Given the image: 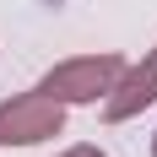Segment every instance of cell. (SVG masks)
Instances as JSON below:
<instances>
[{
	"label": "cell",
	"instance_id": "6da1fadb",
	"mask_svg": "<svg viewBox=\"0 0 157 157\" xmlns=\"http://www.w3.org/2000/svg\"><path fill=\"white\" fill-rule=\"evenodd\" d=\"M130 65V54L119 49H98V54H71V60H54L38 76V92H49L65 109H98L103 98L114 92L119 71Z\"/></svg>",
	"mask_w": 157,
	"mask_h": 157
},
{
	"label": "cell",
	"instance_id": "7a4b0ae2",
	"mask_svg": "<svg viewBox=\"0 0 157 157\" xmlns=\"http://www.w3.org/2000/svg\"><path fill=\"white\" fill-rule=\"evenodd\" d=\"M54 136H65V103H54L38 87L0 98V152H27Z\"/></svg>",
	"mask_w": 157,
	"mask_h": 157
},
{
	"label": "cell",
	"instance_id": "3957f363",
	"mask_svg": "<svg viewBox=\"0 0 157 157\" xmlns=\"http://www.w3.org/2000/svg\"><path fill=\"white\" fill-rule=\"evenodd\" d=\"M152 103H157V44L141 49V60H130L125 71H119L114 92L103 98L98 109H103V119H109V125H125V119L146 114Z\"/></svg>",
	"mask_w": 157,
	"mask_h": 157
},
{
	"label": "cell",
	"instance_id": "277c9868",
	"mask_svg": "<svg viewBox=\"0 0 157 157\" xmlns=\"http://www.w3.org/2000/svg\"><path fill=\"white\" fill-rule=\"evenodd\" d=\"M54 157H109V152L92 146V141H76V146H65V152H54Z\"/></svg>",
	"mask_w": 157,
	"mask_h": 157
},
{
	"label": "cell",
	"instance_id": "5b68a950",
	"mask_svg": "<svg viewBox=\"0 0 157 157\" xmlns=\"http://www.w3.org/2000/svg\"><path fill=\"white\" fill-rule=\"evenodd\" d=\"M152 157H157V136H152Z\"/></svg>",
	"mask_w": 157,
	"mask_h": 157
}]
</instances>
